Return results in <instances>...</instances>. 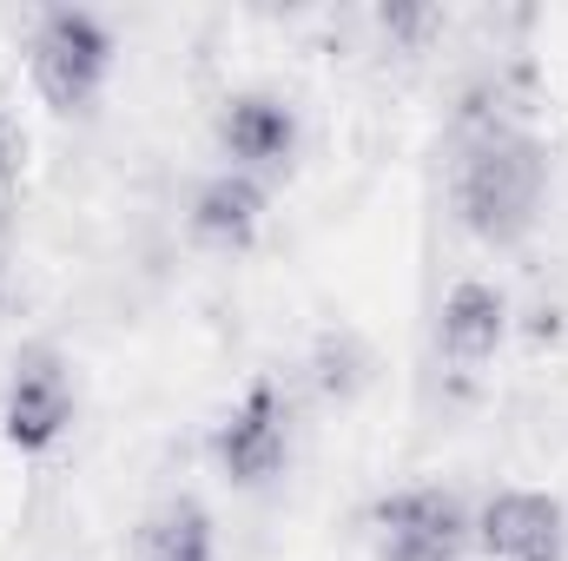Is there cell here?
Returning a JSON list of instances; mask_svg holds the SVG:
<instances>
[{"mask_svg": "<svg viewBox=\"0 0 568 561\" xmlns=\"http://www.w3.org/2000/svg\"><path fill=\"white\" fill-rule=\"evenodd\" d=\"M371 549H377V561H463L476 549L469 542V509L443 482L390 489L371 509Z\"/></svg>", "mask_w": 568, "mask_h": 561, "instance_id": "5", "label": "cell"}, {"mask_svg": "<svg viewBox=\"0 0 568 561\" xmlns=\"http://www.w3.org/2000/svg\"><path fill=\"white\" fill-rule=\"evenodd\" d=\"M371 20H377V33H384V40H397V47H417V40H424L443 13H436V7H397V0H390V7H377Z\"/></svg>", "mask_w": 568, "mask_h": 561, "instance_id": "12", "label": "cell"}, {"mask_svg": "<svg viewBox=\"0 0 568 561\" xmlns=\"http://www.w3.org/2000/svg\"><path fill=\"white\" fill-rule=\"evenodd\" d=\"M304 384H311L317 404L351 410V404L377 384V350H371V337L351 330V324H331V330L311 344V357H304Z\"/></svg>", "mask_w": 568, "mask_h": 561, "instance_id": "10", "label": "cell"}, {"mask_svg": "<svg viewBox=\"0 0 568 561\" xmlns=\"http://www.w3.org/2000/svg\"><path fill=\"white\" fill-rule=\"evenodd\" d=\"M556 561H562V555H556Z\"/></svg>", "mask_w": 568, "mask_h": 561, "instance_id": "14", "label": "cell"}, {"mask_svg": "<svg viewBox=\"0 0 568 561\" xmlns=\"http://www.w3.org/2000/svg\"><path fill=\"white\" fill-rule=\"evenodd\" d=\"M120 67V40L93 7H40L27 27V80L53 113H87Z\"/></svg>", "mask_w": 568, "mask_h": 561, "instance_id": "2", "label": "cell"}, {"mask_svg": "<svg viewBox=\"0 0 568 561\" xmlns=\"http://www.w3.org/2000/svg\"><path fill=\"white\" fill-rule=\"evenodd\" d=\"M265 212H272L265 178L219 165V172H205V178L192 185V198H185V238H192L199 252L232 258V252H245V245L265 232Z\"/></svg>", "mask_w": 568, "mask_h": 561, "instance_id": "8", "label": "cell"}, {"mask_svg": "<svg viewBox=\"0 0 568 561\" xmlns=\"http://www.w3.org/2000/svg\"><path fill=\"white\" fill-rule=\"evenodd\" d=\"M80 410V390H73V364L53 350V344H27L13 364H7V384H0V436L20 449V456H47Z\"/></svg>", "mask_w": 568, "mask_h": 561, "instance_id": "4", "label": "cell"}, {"mask_svg": "<svg viewBox=\"0 0 568 561\" xmlns=\"http://www.w3.org/2000/svg\"><path fill=\"white\" fill-rule=\"evenodd\" d=\"M291 442H297V422H291V397L278 384H252L225 417L212 422L205 436V456L212 469L232 482V489H265L291 469Z\"/></svg>", "mask_w": 568, "mask_h": 561, "instance_id": "3", "label": "cell"}, {"mask_svg": "<svg viewBox=\"0 0 568 561\" xmlns=\"http://www.w3.org/2000/svg\"><path fill=\"white\" fill-rule=\"evenodd\" d=\"M509 324H516V310H509L503 284L456 278L449 297H443V310H436V357L469 377V370L496 364V350L509 344Z\"/></svg>", "mask_w": 568, "mask_h": 561, "instance_id": "9", "label": "cell"}, {"mask_svg": "<svg viewBox=\"0 0 568 561\" xmlns=\"http://www.w3.org/2000/svg\"><path fill=\"white\" fill-rule=\"evenodd\" d=\"M140 561H219V529H212L205 502L165 496L140 522Z\"/></svg>", "mask_w": 568, "mask_h": 561, "instance_id": "11", "label": "cell"}, {"mask_svg": "<svg viewBox=\"0 0 568 561\" xmlns=\"http://www.w3.org/2000/svg\"><path fill=\"white\" fill-rule=\"evenodd\" d=\"M20 165H27V133L13 126V113H7V100H0V198L20 185Z\"/></svg>", "mask_w": 568, "mask_h": 561, "instance_id": "13", "label": "cell"}, {"mask_svg": "<svg viewBox=\"0 0 568 561\" xmlns=\"http://www.w3.org/2000/svg\"><path fill=\"white\" fill-rule=\"evenodd\" d=\"M449 205H456V225L476 245H489V252L523 245L542 225V205H549V145L529 126L463 140L456 172H449Z\"/></svg>", "mask_w": 568, "mask_h": 561, "instance_id": "1", "label": "cell"}, {"mask_svg": "<svg viewBox=\"0 0 568 561\" xmlns=\"http://www.w3.org/2000/svg\"><path fill=\"white\" fill-rule=\"evenodd\" d=\"M469 542L489 561H556L568 549V509L549 489H496L469 509Z\"/></svg>", "mask_w": 568, "mask_h": 561, "instance_id": "7", "label": "cell"}, {"mask_svg": "<svg viewBox=\"0 0 568 561\" xmlns=\"http://www.w3.org/2000/svg\"><path fill=\"white\" fill-rule=\"evenodd\" d=\"M212 145L232 172H252V178H278L291 172L297 145H304V120L297 106L272 93V86H245V93H225L219 113H212Z\"/></svg>", "mask_w": 568, "mask_h": 561, "instance_id": "6", "label": "cell"}]
</instances>
